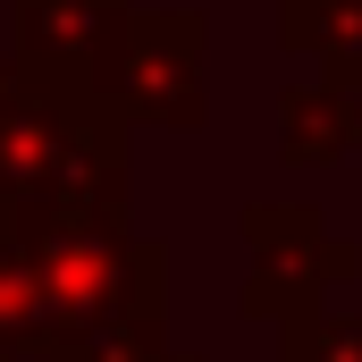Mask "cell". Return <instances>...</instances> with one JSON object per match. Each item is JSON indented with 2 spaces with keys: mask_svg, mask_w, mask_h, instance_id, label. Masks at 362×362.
<instances>
[{
  "mask_svg": "<svg viewBox=\"0 0 362 362\" xmlns=\"http://www.w3.org/2000/svg\"><path fill=\"white\" fill-rule=\"evenodd\" d=\"M127 185V135L93 110L85 76L25 68L0 110V236H34L51 219H118Z\"/></svg>",
  "mask_w": 362,
  "mask_h": 362,
  "instance_id": "cell-1",
  "label": "cell"
},
{
  "mask_svg": "<svg viewBox=\"0 0 362 362\" xmlns=\"http://www.w3.org/2000/svg\"><path fill=\"white\" fill-rule=\"evenodd\" d=\"M42 362H194L169 346V329H110V337H76V346H42Z\"/></svg>",
  "mask_w": 362,
  "mask_h": 362,
  "instance_id": "cell-9",
  "label": "cell"
},
{
  "mask_svg": "<svg viewBox=\"0 0 362 362\" xmlns=\"http://www.w3.org/2000/svg\"><path fill=\"white\" fill-rule=\"evenodd\" d=\"M278 160L286 169H346V160H362V93L329 85V76L286 85L278 93Z\"/></svg>",
  "mask_w": 362,
  "mask_h": 362,
  "instance_id": "cell-6",
  "label": "cell"
},
{
  "mask_svg": "<svg viewBox=\"0 0 362 362\" xmlns=\"http://www.w3.org/2000/svg\"><path fill=\"white\" fill-rule=\"evenodd\" d=\"M25 85V59H17V51H0V110H8V93Z\"/></svg>",
  "mask_w": 362,
  "mask_h": 362,
  "instance_id": "cell-10",
  "label": "cell"
},
{
  "mask_svg": "<svg viewBox=\"0 0 362 362\" xmlns=\"http://www.w3.org/2000/svg\"><path fill=\"white\" fill-rule=\"evenodd\" d=\"M34 270L42 295V346H76L110 329H160L169 303V253L135 228V211L118 219H51L34 236H8Z\"/></svg>",
  "mask_w": 362,
  "mask_h": 362,
  "instance_id": "cell-2",
  "label": "cell"
},
{
  "mask_svg": "<svg viewBox=\"0 0 362 362\" xmlns=\"http://www.w3.org/2000/svg\"><path fill=\"white\" fill-rule=\"evenodd\" d=\"M202 8H127V25L110 34V51L93 59V110L135 135V127H202Z\"/></svg>",
  "mask_w": 362,
  "mask_h": 362,
  "instance_id": "cell-3",
  "label": "cell"
},
{
  "mask_svg": "<svg viewBox=\"0 0 362 362\" xmlns=\"http://www.w3.org/2000/svg\"><path fill=\"white\" fill-rule=\"evenodd\" d=\"M278 42L329 85L362 93V0H278Z\"/></svg>",
  "mask_w": 362,
  "mask_h": 362,
  "instance_id": "cell-7",
  "label": "cell"
},
{
  "mask_svg": "<svg viewBox=\"0 0 362 362\" xmlns=\"http://www.w3.org/2000/svg\"><path fill=\"white\" fill-rule=\"evenodd\" d=\"M135 0H8L17 17V59L51 68V76H93V59L110 51V34L127 25Z\"/></svg>",
  "mask_w": 362,
  "mask_h": 362,
  "instance_id": "cell-5",
  "label": "cell"
},
{
  "mask_svg": "<svg viewBox=\"0 0 362 362\" xmlns=\"http://www.w3.org/2000/svg\"><path fill=\"white\" fill-rule=\"evenodd\" d=\"M0 362H42V295L8 236H0Z\"/></svg>",
  "mask_w": 362,
  "mask_h": 362,
  "instance_id": "cell-8",
  "label": "cell"
},
{
  "mask_svg": "<svg viewBox=\"0 0 362 362\" xmlns=\"http://www.w3.org/2000/svg\"><path fill=\"white\" fill-rule=\"evenodd\" d=\"M245 236V312L253 320H312L329 286L362 270V253L312 211V202H245L236 219Z\"/></svg>",
  "mask_w": 362,
  "mask_h": 362,
  "instance_id": "cell-4",
  "label": "cell"
}]
</instances>
